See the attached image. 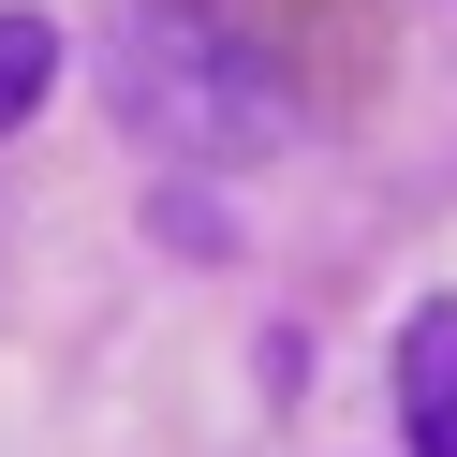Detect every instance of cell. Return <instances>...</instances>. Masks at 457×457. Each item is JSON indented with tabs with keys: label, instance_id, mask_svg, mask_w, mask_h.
Masks as SVG:
<instances>
[{
	"label": "cell",
	"instance_id": "3",
	"mask_svg": "<svg viewBox=\"0 0 457 457\" xmlns=\"http://www.w3.org/2000/svg\"><path fill=\"white\" fill-rule=\"evenodd\" d=\"M45 89H60V30L45 15H0V133H30Z\"/></svg>",
	"mask_w": 457,
	"mask_h": 457
},
{
	"label": "cell",
	"instance_id": "1",
	"mask_svg": "<svg viewBox=\"0 0 457 457\" xmlns=\"http://www.w3.org/2000/svg\"><path fill=\"white\" fill-rule=\"evenodd\" d=\"M104 74H119V119L148 148H192V162H266L295 133V89L266 74V45H237L207 0H133Z\"/></svg>",
	"mask_w": 457,
	"mask_h": 457
},
{
	"label": "cell",
	"instance_id": "2",
	"mask_svg": "<svg viewBox=\"0 0 457 457\" xmlns=\"http://www.w3.org/2000/svg\"><path fill=\"white\" fill-rule=\"evenodd\" d=\"M398 428H413V457H457V295L398 325Z\"/></svg>",
	"mask_w": 457,
	"mask_h": 457
}]
</instances>
